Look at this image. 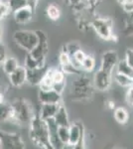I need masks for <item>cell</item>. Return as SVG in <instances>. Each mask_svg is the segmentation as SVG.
<instances>
[{
    "label": "cell",
    "instance_id": "cell-1",
    "mask_svg": "<svg viewBox=\"0 0 133 149\" xmlns=\"http://www.w3.org/2000/svg\"><path fill=\"white\" fill-rule=\"evenodd\" d=\"M30 138L37 146L46 149L52 148L49 137V128L45 119L39 114L33 115L30 120Z\"/></svg>",
    "mask_w": 133,
    "mask_h": 149
},
{
    "label": "cell",
    "instance_id": "cell-2",
    "mask_svg": "<svg viewBox=\"0 0 133 149\" xmlns=\"http://www.w3.org/2000/svg\"><path fill=\"white\" fill-rule=\"evenodd\" d=\"M13 39L18 46L30 52L38 43V35L36 31L18 30L14 33Z\"/></svg>",
    "mask_w": 133,
    "mask_h": 149
},
{
    "label": "cell",
    "instance_id": "cell-3",
    "mask_svg": "<svg viewBox=\"0 0 133 149\" xmlns=\"http://www.w3.org/2000/svg\"><path fill=\"white\" fill-rule=\"evenodd\" d=\"M36 32H37V35H38V43L30 52H28V54L30 55L35 61H37L41 66H44L46 56H47L48 50H49L48 38L43 31L38 30V31H36Z\"/></svg>",
    "mask_w": 133,
    "mask_h": 149
},
{
    "label": "cell",
    "instance_id": "cell-4",
    "mask_svg": "<svg viewBox=\"0 0 133 149\" xmlns=\"http://www.w3.org/2000/svg\"><path fill=\"white\" fill-rule=\"evenodd\" d=\"M12 109H13V119L19 122H29L32 119V109L30 104L24 100H15L12 103Z\"/></svg>",
    "mask_w": 133,
    "mask_h": 149
},
{
    "label": "cell",
    "instance_id": "cell-5",
    "mask_svg": "<svg viewBox=\"0 0 133 149\" xmlns=\"http://www.w3.org/2000/svg\"><path fill=\"white\" fill-rule=\"evenodd\" d=\"M0 137L2 140V148L7 149H24V144L22 138L19 133H9L0 130Z\"/></svg>",
    "mask_w": 133,
    "mask_h": 149
},
{
    "label": "cell",
    "instance_id": "cell-6",
    "mask_svg": "<svg viewBox=\"0 0 133 149\" xmlns=\"http://www.w3.org/2000/svg\"><path fill=\"white\" fill-rule=\"evenodd\" d=\"M93 26L98 36L104 40L113 39L111 31V21L108 19H95L93 22Z\"/></svg>",
    "mask_w": 133,
    "mask_h": 149
},
{
    "label": "cell",
    "instance_id": "cell-7",
    "mask_svg": "<svg viewBox=\"0 0 133 149\" xmlns=\"http://www.w3.org/2000/svg\"><path fill=\"white\" fill-rule=\"evenodd\" d=\"M84 129L83 126L76 123L70 126V135H69V145L74 146L75 148L84 147Z\"/></svg>",
    "mask_w": 133,
    "mask_h": 149
},
{
    "label": "cell",
    "instance_id": "cell-8",
    "mask_svg": "<svg viewBox=\"0 0 133 149\" xmlns=\"http://www.w3.org/2000/svg\"><path fill=\"white\" fill-rule=\"evenodd\" d=\"M46 122L48 124V128H49V137H50V143L52 145V148H63L64 144L61 142L58 135V124L56 123L54 117L46 119Z\"/></svg>",
    "mask_w": 133,
    "mask_h": 149
},
{
    "label": "cell",
    "instance_id": "cell-9",
    "mask_svg": "<svg viewBox=\"0 0 133 149\" xmlns=\"http://www.w3.org/2000/svg\"><path fill=\"white\" fill-rule=\"evenodd\" d=\"M111 73L100 69L94 76V85L100 91H105L110 86Z\"/></svg>",
    "mask_w": 133,
    "mask_h": 149
},
{
    "label": "cell",
    "instance_id": "cell-10",
    "mask_svg": "<svg viewBox=\"0 0 133 149\" xmlns=\"http://www.w3.org/2000/svg\"><path fill=\"white\" fill-rule=\"evenodd\" d=\"M9 76L11 85L13 86H21L27 81V74H26L25 67L18 66L14 72H12Z\"/></svg>",
    "mask_w": 133,
    "mask_h": 149
},
{
    "label": "cell",
    "instance_id": "cell-11",
    "mask_svg": "<svg viewBox=\"0 0 133 149\" xmlns=\"http://www.w3.org/2000/svg\"><path fill=\"white\" fill-rule=\"evenodd\" d=\"M39 100L42 103H56L59 104L61 102V93H57L54 90H40Z\"/></svg>",
    "mask_w": 133,
    "mask_h": 149
},
{
    "label": "cell",
    "instance_id": "cell-12",
    "mask_svg": "<svg viewBox=\"0 0 133 149\" xmlns=\"http://www.w3.org/2000/svg\"><path fill=\"white\" fill-rule=\"evenodd\" d=\"M118 61V56L116 52L114 51H108L102 56V64H101V68L104 71H107L111 73L113 68L116 66Z\"/></svg>",
    "mask_w": 133,
    "mask_h": 149
},
{
    "label": "cell",
    "instance_id": "cell-13",
    "mask_svg": "<svg viewBox=\"0 0 133 149\" xmlns=\"http://www.w3.org/2000/svg\"><path fill=\"white\" fill-rule=\"evenodd\" d=\"M34 13H35V11L31 7L26 6L20 10L14 12V19L19 24H26L32 20Z\"/></svg>",
    "mask_w": 133,
    "mask_h": 149
},
{
    "label": "cell",
    "instance_id": "cell-14",
    "mask_svg": "<svg viewBox=\"0 0 133 149\" xmlns=\"http://www.w3.org/2000/svg\"><path fill=\"white\" fill-rule=\"evenodd\" d=\"M44 67L38 69H32L27 70L26 69V74H27V81L30 83L31 85H39V83L42 80L43 76L45 74L46 72L43 71Z\"/></svg>",
    "mask_w": 133,
    "mask_h": 149
},
{
    "label": "cell",
    "instance_id": "cell-15",
    "mask_svg": "<svg viewBox=\"0 0 133 149\" xmlns=\"http://www.w3.org/2000/svg\"><path fill=\"white\" fill-rule=\"evenodd\" d=\"M60 64L62 66L63 72L67 74H75V73H79V70L76 69L74 67V65L72 64L70 56L67 52H64L60 55Z\"/></svg>",
    "mask_w": 133,
    "mask_h": 149
},
{
    "label": "cell",
    "instance_id": "cell-16",
    "mask_svg": "<svg viewBox=\"0 0 133 149\" xmlns=\"http://www.w3.org/2000/svg\"><path fill=\"white\" fill-rule=\"evenodd\" d=\"M42 107H41L39 115L42 117L43 119H48L51 117H54L56 112H57L58 109H59V104L56 103H42Z\"/></svg>",
    "mask_w": 133,
    "mask_h": 149
},
{
    "label": "cell",
    "instance_id": "cell-17",
    "mask_svg": "<svg viewBox=\"0 0 133 149\" xmlns=\"http://www.w3.org/2000/svg\"><path fill=\"white\" fill-rule=\"evenodd\" d=\"M54 119L58 126H69V117H68L67 110L64 105H59V109L56 112Z\"/></svg>",
    "mask_w": 133,
    "mask_h": 149
},
{
    "label": "cell",
    "instance_id": "cell-18",
    "mask_svg": "<svg viewBox=\"0 0 133 149\" xmlns=\"http://www.w3.org/2000/svg\"><path fill=\"white\" fill-rule=\"evenodd\" d=\"M13 116L14 113L12 105L5 102L0 103V122L11 120L13 119Z\"/></svg>",
    "mask_w": 133,
    "mask_h": 149
},
{
    "label": "cell",
    "instance_id": "cell-19",
    "mask_svg": "<svg viewBox=\"0 0 133 149\" xmlns=\"http://www.w3.org/2000/svg\"><path fill=\"white\" fill-rule=\"evenodd\" d=\"M18 62L15 58L13 57H9V58H5V60L2 63V68H3L4 73L7 74H10L12 72H14L18 67Z\"/></svg>",
    "mask_w": 133,
    "mask_h": 149
},
{
    "label": "cell",
    "instance_id": "cell-20",
    "mask_svg": "<svg viewBox=\"0 0 133 149\" xmlns=\"http://www.w3.org/2000/svg\"><path fill=\"white\" fill-rule=\"evenodd\" d=\"M7 5L9 7L10 12L14 13V12L28 6V0H8Z\"/></svg>",
    "mask_w": 133,
    "mask_h": 149
},
{
    "label": "cell",
    "instance_id": "cell-21",
    "mask_svg": "<svg viewBox=\"0 0 133 149\" xmlns=\"http://www.w3.org/2000/svg\"><path fill=\"white\" fill-rule=\"evenodd\" d=\"M116 65H117L118 73L126 74V76L130 77V78H133V69L127 64V62L125 61V60H122V61L118 62Z\"/></svg>",
    "mask_w": 133,
    "mask_h": 149
},
{
    "label": "cell",
    "instance_id": "cell-22",
    "mask_svg": "<svg viewBox=\"0 0 133 149\" xmlns=\"http://www.w3.org/2000/svg\"><path fill=\"white\" fill-rule=\"evenodd\" d=\"M115 81H117L118 85H120L121 86H126V88H130L133 86V81L132 78L126 76V74H120L117 72V74H115Z\"/></svg>",
    "mask_w": 133,
    "mask_h": 149
},
{
    "label": "cell",
    "instance_id": "cell-23",
    "mask_svg": "<svg viewBox=\"0 0 133 149\" xmlns=\"http://www.w3.org/2000/svg\"><path fill=\"white\" fill-rule=\"evenodd\" d=\"M114 118L118 123H126L128 120V112L127 110L123 107H119L116 109L114 111Z\"/></svg>",
    "mask_w": 133,
    "mask_h": 149
},
{
    "label": "cell",
    "instance_id": "cell-24",
    "mask_svg": "<svg viewBox=\"0 0 133 149\" xmlns=\"http://www.w3.org/2000/svg\"><path fill=\"white\" fill-rule=\"evenodd\" d=\"M58 135L61 140V142L66 145L69 142L70 135V126H59L58 127Z\"/></svg>",
    "mask_w": 133,
    "mask_h": 149
},
{
    "label": "cell",
    "instance_id": "cell-25",
    "mask_svg": "<svg viewBox=\"0 0 133 149\" xmlns=\"http://www.w3.org/2000/svg\"><path fill=\"white\" fill-rule=\"evenodd\" d=\"M47 14H48V17L50 19H52V20H58V19L60 18V15H61L59 7H57L56 5H54V4L48 6Z\"/></svg>",
    "mask_w": 133,
    "mask_h": 149
},
{
    "label": "cell",
    "instance_id": "cell-26",
    "mask_svg": "<svg viewBox=\"0 0 133 149\" xmlns=\"http://www.w3.org/2000/svg\"><path fill=\"white\" fill-rule=\"evenodd\" d=\"M94 59L93 57H89V56H86L84 59V61L81 62V68L84 70L88 72L93 71L94 68Z\"/></svg>",
    "mask_w": 133,
    "mask_h": 149
},
{
    "label": "cell",
    "instance_id": "cell-27",
    "mask_svg": "<svg viewBox=\"0 0 133 149\" xmlns=\"http://www.w3.org/2000/svg\"><path fill=\"white\" fill-rule=\"evenodd\" d=\"M10 12L9 10V7L7 5V3H4V2H0V20L3 19L7 14Z\"/></svg>",
    "mask_w": 133,
    "mask_h": 149
},
{
    "label": "cell",
    "instance_id": "cell-28",
    "mask_svg": "<svg viewBox=\"0 0 133 149\" xmlns=\"http://www.w3.org/2000/svg\"><path fill=\"white\" fill-rule=\"evenodd\" d=\"M125 61L127 62V64L133 69V50L128 49L126 51V56H125Z\"/></svg>",
    "mask_w": 133,
    "mask_h": 149
},
{
    "label": "cell",
    "instance_id": "cell-29",
    "mask_svg": "<svg viewBox=\"0 0 133 149\" xmlns=\"http://www.w3.org/2000/svg\"><path fill=\"white\" fill-rule=\"evenodd\" d=\"M6 58V49L5 46H4L3 43L0 41V66L3 63V61L5 60Z\"/></svg>",
    "mask_w": 133,
    "mask_h": 149
},
{
    "label": "cell",
    "instance_id": "cell-30",
    "mask_svg": "<svg viewBox=\"0 0 133 149\" xmlns=\"http://www.w3.org/2000/svg\"><path fill=\"white\" fill-rule=\"evenodd\" d=\"M123 9L128 13H132L133 12V2H124L122 4Z\"/></svg>",
    "mask_w": 133,
    "mask_h": 149
},
{
    "label": "cell",
    "instance_id": "cell-31",
    "mask_svg": "<svg viewBox=\"0 0 133 149\" xmlns=\"http://www.w3.org/2000/svg\"><path fill=\"white\" fill-rule=\"evenodd\" d=\"M127 102H128V103H130L131 105H133V86H130V90L128 91Z\"/></svg>",
    "mask_w": 133,
    "mask_h": 149
},
{
    "label": "cell",
    "instance_id": "cell-32",
    "mask_svg": "<svg viewBox=\"0 0 133 149\" xmlns=\"http://www.w3.org/2000/svg\"><path fill=\"white\" fill-rule=\"evenodd\" d=\"M37 3H38V0H28V6L31 7L34 11H35V9H36Z\"/></svg>",
    "mask_w": 133,
    "mask_h": 149
},
{
    "label": "cell",
    "instance_id": "cell-33",
    "mask_svg": "<svg viewBox=\"0 0 133 149\" xmlns=\"http://www.w3.org/2000/svg\"><path fill=\"white\" fill-rule=\"evenodd\" d=\"M3 102V95H2V93H0V103Z\"/></svg>",
    "mask_w": 133,
    "mask_h": 149
},
{
    "label": "cell",
    "instance_id": "cell-34",
    "mask_svg": "<svg viewBox=\"0 0 133 149\" xmlns=\"http://www.w3.org/2000/svg\"><path fill=\"white\" fill-rule=\"evenodd\" d=\"M118 2H119V3H120V4H121V5H122V4H123V3H124V2H125V0H118Z\"/></svg>",
    "mask_w": 133,
    "mask_h": 149
},
{
    "label": "cell",
    "instance_id": "cell-35",
    "mask_svg": "<svg viewBox=\"0 0 133 149\" xmlns=\"http://www.w3.org/2000/svg\"><path fill=\"white\" fill-rule=\"evenodd\" d=\"M1 37H2V31H1V28H0V41H1Z\"/></svg>",
    "mask_w": 133,
    "mask_h": 149
},
{
    "label": "cell",
    "instance_id": "cell-36",
    "mask_svg": "<svg viewBox=\"0 0 133 149\" xmlns=\"http://www.w3.org/2000/svg\"><path fill=\"white\" fill-rule=\"evenodd\" d=\"M0 148H2V140H1V137H0Z\"/></svg>",
    "mask_w": 133,
    "mask_h": 149
},
{
    "label": "cell",
    "instance_id": "cell-37",
    "mask_svg": "<svg viewBox=\"0 0 133 149\" xmlns=\"http://www.w3.org/2000/svg\"><path fill=\"white\" fill-rule=\"evenodd\" d=\"M88 1H89V2H91V3H94V2L96 1V0H88Z\"/></svg>",
    "mask_w": 133,
    "mask_h": 149
},
{
    "label": "cell",
    "instance_id": "cell-38",
    "mask_svg": "<svg viewBox=\"0 0 133 149\" xmlns=\"http://www.w3.org/2000/svg\"><path fill=\"white\" fill-rule=\"evenodd\" d=\"M125 2H133V0H125Z\"/></svg>",
    "mask_w": 133,
    "mask_h": 149
},
{
    "label": "cell",
    "instance_id": "cell-39",
    "mask_svg": "<svg viewBox=\"0 0 133 149\" xmlns=\"http://www.w3.org/2000/svg\"><path fill=\"white\" fill-rule=\"evenodd\" d=\"M1 1H2V0H0V2H1Z\"/></svg>",
    "mask_w": 133,
    "mask_h": 149
},
{
    "label": "cell",
    "instance_id": "cell-40",
    "mask_svg": "<svg viewBox=\"0 0 133 149\" xmlns=\"http://www.w3.org/2000/svg\"><path fill=\"white\" fill-rule=\"evenodd\" d=\"M132 81H133V78H132Z\"/></svg>",
    "mask_w": 133,
    "mask_h": 149
}]
</instances>
